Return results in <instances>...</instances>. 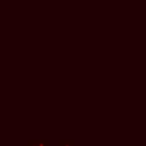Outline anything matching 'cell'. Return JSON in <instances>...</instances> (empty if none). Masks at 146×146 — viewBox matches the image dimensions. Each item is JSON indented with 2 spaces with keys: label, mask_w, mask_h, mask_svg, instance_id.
Returning <instances> with one entry per match:
<instances>
[{
  "label": "cell",
  "mask_w": 146,
  "mask_h": 146,
  "mask_svg": "<svg viewBox=\"0 0 146 146\" xmlns=\"http://www.w3.org/2000/svg\"><path fill=\"white\" fill-rule=\"evenodd\" d=\"M128 146H135V145H128Z\"/></svg>",
  "instance_id": "cell-3"
},
{
  "label": "cell",
  "mask_w": 146,
  "mask_h": 146,
  "mask_svg": "<svg viewBox=\"0 0 146 146\" xmlns=\"http://www.w3.org/2000/svg\"><path fill=\"white\" fill-rule=\"evenodd\" d=\"M24 146H48V140H36V139H33V140H29L26 145Z\"/></svg>",
  "instance_id": "cell-1"
},
{
  "label": "cell",
  "mask_w": 146,
  "mask_h": 146,
  "mask_svg": "<svg viewBox=\"0 0 146 146\" xmlns=\"http://www.w3.org/2000/svg\"><path fill=\"white\" fill-rule=\"evenodd\" d=\"M58 145L59 146H75L74 145V140L73 139H71V140H59V143H58Z\"/></svg>",
  "instance_id": "cell-2"
}]
</instances>
